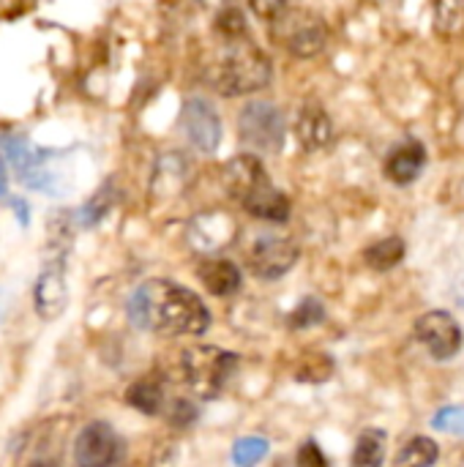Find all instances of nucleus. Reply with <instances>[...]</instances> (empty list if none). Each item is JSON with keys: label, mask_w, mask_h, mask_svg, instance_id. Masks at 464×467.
<instances>
[{"label": "nucleus", "mask_w": 464, "mask_h": 467, "mask_svg": "<svg viewBox=\"0 0 464 467\" xmlns=\"http://www.w3.org/2000/svg\"><path fill=\"white\" fill-rule=\"evenodd\" d=\"M129 320L161 337H202L211 328V312L197 293L170 279H150L129 298Z\"/></svg>", "instance_id": "nucleus-1"}, {"label": "nucleus", "mask_w": 464, "mask_h": 467, "mask_svg": "<svg viewBox=\"0 0 464 467\" xmlns=\"http://www.w3.org/2000/svg\"><path fill=\"white\" fill-rule=\"evenodd\" d=\"M205 79L227 99L254 93L271 82V57L243 36L224 38L222 52L205 66Z\"/></svg>", "instance_id": "nucleus-2"}, {"label": "nucleus", "mask_w": 464, "mask_h": 467, "mask_svg": "<svg viewBox=\"0 0 464 467\" xmlns=\"http://www.w3.org/2000/svg\"><path fill=\"white\" fill-rule=\"evenodd\" d=\"M238 369V356L213 345H194L180 356V375L191 394L216 400Z\"/></svg>", "instance_id": "nucleus-3"}, {"label": "nucleus", "mask_w": 464, "mask_h": 467, "mask_svg": "<svg viewBox=\"0 0 464 467\" xmlns=\"http://www.w3.org/2000/svg\"><path fill=\"white\" fill-rule=\"evenodd\" d=\"M276 41L295 57H314L328 44V25L314 11H284L273 19Z\"/></svg>", "instance_id": "nucleus-4"}, {"label": "nucleus", "mask_w": 464, "mask_h": 467, "mask_svg": "<svg viewBox=\"0 0 464 467\" xmlns=\"http://www.w3.org/2000/svg\"><path fill=\"white\" fill-rule=\"evenodd\" d=\"M238 131L241 140L260 153H273L284 142V115L276 104L268 101H252L238 115Z\"/></svg>", "instance_id": "nucleus-5"}, {"label": "nucleus", "mask_w": 464, "mask_h": 467, "mask_svg": "<svg viewBox=\"0 0 464 467\" xmlns=\"http://www.w3.org/2000/svg\"><path fill=\"white\" fill-rule=\"evenodd\" d=\"M123 454H126V446L120 435L104 421L88 424L74 441L77 467H120Z\"/></svg>", "instance_id": "nucleus-6"}, {"label": "nucleus", "mask_w": 464, "mask_h": 467, "mask_svg": "<svg viewBox=\"0 0 464 467\" xmlns=\"http://www.w3.org/2000/svg\"><path fill=\"white\" fill-rule=\"evenodd\" d=\"M246 263L260 279H279L298 263V244L287 235H257L246 249Z\"/></svg>", "instance_id": "nucleus-7"}, {"label": "nucleus", "mask_w": 464, "mask_h": 467, "mask_svg": "<svg viewBox=\"0 0 464 467\" xmlns=\"http://www.w3.org/2000/svg\"><path fill=\"white\" fill-rule=\"evenodd\" d=\"M416 337L435 361H451L454 356H459L464 345L462 326L457 323L454 315L443 309H432L421 315L416 320Z\"/></svg>", "instance_id": "nucleus-8"}, {"label": "nucleus", "mask_w": 464, "mask_h": 467, "mask_svg": "<svg viewBox=\"0 0 464 467\" xmlns=\"http://www.w3.org/2000/svg\"><path fill=\"white\" fill-rule=\"evenodd\" d=\"M180 126L194 148L211 153L222 140V118L216 107L205 99H189L180 109Z\"/></svg>", "instance_id": "nucleus-9"}, {"label": "nucleus", "mask_w": 464, "mask_h": 467, "mask_svg": "<svg viewBox=\"0 0 464 467\" xmlns=\"http://www.w3.org/2000/svg\"><path fill=\"white\" fill-rule=\"evenodd\" d=\"M68 304V287H66V265L63 257L49 260L36 282V312L41 320H57Z\"/></svg>", "instance_id": "nucleus-10"}, {"label": "nucleus", "mask_w": 464, "mask_h": 467, "mask_svg": "<svg viewBox=\"0 0 464 467\" xmlns=\"http://www.w3.org/2000/svg\"><path fill=\"white\" fill-rule=\"evenodd\" d=\"M268 181V172L263 167V161L254 156V153H241L235 156L232 161H227L224 167V175H222V183L224 189L230 192V197H235L238 202L252 194L257 186H263Z\"/></svg>", "instance_id": "nucleus-11"}, {"label": "nucleus", "mask_w": 464, "mask_h": 467, "mask_svg": "<svg viewBox=\"0 0 464 467\" xmlns=\"http://www.w3.org/2000/svg\"><path fill=\"white\" fill-rule=\"evenodd\" d=\"M295 140L304 150H323L334 140V123L320 104H304L295 118Z\"/></svg>", "instance_id": "nucleus-12"}, {"label": "nucleus", "mask_w": 464, "mask_h": 467, "mask_svg": "<svg viewBox=\"0 0 464 467\" xmlns=\"http://www.w3.org/2000/svg\"><path fill=\"white\" fill-rule=\"evenodd\" d=\"M243 211L252 213L254 219L271 222V224H284L290 219V200L284 192H279L271 181H265L263 186H257L252 194H246L241 200Z\"/></svg>", "instance_id": "nucleus-13"}, {"label": "nucleus", "mask_w": 464, "mask_h": 467, "mask_svg": "<svg viewBox=\"0 0 464 467\" xmlns=\"http://www.w3.org/2000/svg\"><path fill=\"white\" fill-rule=\"evenodd\" d=\"M197 276L205 285V290L213 293V296H219V298L235 296L241 290V271H238L235 263H230L224 257H208V260H202L200 268H197Z\"/></svg>", "instance_id": "nucleus-14"}, {"label": "nucleus", "mask_w": 464, "mask_h": 467, "mask_svg": "<svg viewBox=\"0 0 464 467\" xmlns=\"http://www.w3.org/2000/svg\"><path fill=\"white\" fill-rule=\"evenodd\" d=\"M424 164H427L424 145H418V142H405V145H399V148L391 150V156H388V161H386V175H388L394 183L407 186V183H413V181L421 175Z\"/></svg>", "instance_id": "nucleus-15"}, {"label": "nucleus", "mask_w": 464, "mask_h": 467, "mask_svg": "<svg viewBox=\"0 0 464 467\" xmlns=\"http://www.w3.org/2000/svg\"><path fill=\"white\" fill-rule=\"evenodd\" d=\"M235 238V222L227 213H205L191 224V241L200 249H219Z\"/></svg>", "instance_id": "nucleus-16"}, {"label": "nucleus", "mask_w": 464, "mask_h": 467, "mask_svg": "<svg viewBox=\"0 0 464 467\" xmlns=\"http://www.w3.org/2000/svg\"><path fill=\"white\" fill-rule=\"evenodd\" d=\"M126 402L145 416L164 413V386L159 383V378H142L129 386Z\"/></svg>", "instance_id": "nucleus-17"}, {"label": "nucleus", "mask_w": 464, "mask_h": 467, "mask_svg": "<svg viewBox=\"0 0 464 467\" xmlns=\"http://www.w3.org/2000/svg\"><path fill=\"white\" fill-rule=\"evenodd\" d=\"M386 443L388 435L383 430H364L356 441L350 467H383L386 462Z\"/></svg>", "instance_id": "nucleus-18"}, {"label": "nucleus", "mask_w": 464, "mask_h": 467, "mask_svg": "<svg viewBox=\"0 0 464 467\" xmlns=\"http://www.w3.org/2000/svg\"><path fill=\"white\" fill-rule=\"evenodd\" d=\"M438 460H440V446L427 435H416L399 449L394 467H435Z\"/></svg>", "instance_id": "nucleus-19"}, {"label": "nucleus", "mask_w": 464, "mask_h": 467, "mask_svg": "<svg viewBox=\"0 0 464 467\" xmlns=\"http://www.w3.org/2000/svg\"><path fill=\"white\" fill-rule=\"evenodd\" d=\"M405 241L402 238H383L377 244H372L366 252H364V263L372 268V271H391L397 268L402 260H405Z\"/></svg>", "instance_id": "nucleus-20"}, {"label": "nucleus", "mask_w": 464, "mask_h": 467, "mask_svg": "<svg viewBox=\"0 0 464 467\" xmlns=\"http://www.w3.org/2000/svg\"><path fill=\"white\" fill-rule=\"evenodd\" d=\"M435 30L443 38H454L464 33V0H432Z\"/></svg>", "instance_id": "nucleus-21"}, {"label": "nucleus", "mask_w": 464, "mask_h": 467, "mask_svg": "<svg viewBox=\"0 0 464 467\" xmlns=\"http://www.w3.org/2000/svg\"><path fill=\"white\" fill-rule=\"evenodd\" d=\"M189 181V164L183 156L178 153H164L153 170V189H161V186H183Z\"/></svg>", "instance_id": "nucleus-22"}, {"label": "nucleus", "mask_w": 464, "mask_h": 467, "mask_svg": "<svg viewBox=\"0 0 464 467\" xmlns=\"http://www.w3.org/2000/svg\"><path fill=\"white\" fill-rule=\"evenodd\" d=\"M216 33L222 38H241L246 33V14L241 11L238 3L216 11Z\"/></svg>", "instance_id": "nucleus-23"}, {"label": "nucleus", "mask_w": 464, "mask_h": 467, "mask_svg": "<svg viewBox=\"0 0 464 467\" xmlns=\"http://www.w3.org/2000/svg\"><path fill=\"white\" fill-rule=\"evenodd\" d=\"M323 320H325V306H323L317 298H304V301L293 309V315L287 317L290 328H295V331L320 326Z\"/></svg>", "instance_id": "nucleus-24"}, {"label": "nucleus", "mask_w": 464, "mask_h": 467, "mask_svg": "<svg viewBox=\"0 0 464 467\" xmlns=\"http://www.w3.org/2000/svg\"><path fill=\"white\" fill-rule=\"evenodd\" d=\"M265 457H268V441L265 438H243L232 449V462L238 467H254Z\"/></svg>", "instance_id": "nucleus-25"}, {"label": "nucleus", "mask_w": 464, "mask_h": 467, "mask_svg": "<svg viewBox=\"0 0 464 467\" xmlns=\"http://www.w3.org/2000/svg\"><path fill=\"white\" fill-rule=\"evenodd\" d=\"M115 205V192H112V186H104L96 197H90V202L82 208V213H79V219H82V224L85 227H93V224H98L104 216H107V211Z\"/></svg>", "instance_id": "nucleus-26"}, {"label": "nucleus", "mask_w": 464, "mask_h": 467, "mask_svg": "<svg viewBox=\"0 0 464 467\" xmlns=\"http://www.w3.org/2000/svg\"><path fill=\"white\" fill-rule=\"evenodd\" d=\"M334 372V361L328 356H309L298 367V380L301 383H325Z\"/></svg>", "instance_id": "nucleus-27"}, {"label": "nucleus", "mask_w": 464, "mask_h": 467, "mask_svg": "<svg viewBox=\"0 0 464 467\" xmlns=\"http://www.w3.org/2000/svg\"><path fill=\"white\" fill-rule=\"evenodd\" d=\"M432 427L438 432H449V435H464V405H451L443 408L435 419Z\"/></svg>", "instance_id": "nucleus-28"}, {"label": "nucleus", "mask_w": 464, "mask_h": 467, "mask_svg": "<svg viewBox=\"0 0 464 467\" xmlns=\"http://www.w3.org/2000/svg\"><path fill=\"white\" fill-rule=\"evenodd\" d=\"M194 419H197V408H194L191 402H186V400L170 402V408H167V421H170V427L186 430V427L194 424Z\"/></svg>", "instance_id": "nucleus-29"}, {"label": "nucleus", "mask_w": 464, "mask_h": 467, "mask_svg": "<svg viewBox=\"0 0 464 467\" xmlns=\"http://www.w3.org/2000/svg\"><path fill=\"white\" fill-rule=\"evenodd\" d=\"M295 467H328V457L323 454V449H320L314 441H306V443L298 449Z\"/></svg>", "instance_id": "nucleus-30"}, {"label": "nucleus", "mask_w": 464, "mask_h": 467, "mask_svg": "<svg viewBox=\"0 0 464 467\" xmlns=\"http://www.w3.org/2000/svg\"><path fill=\"white\" fill-rule=\"evenodd\" d=\"M249 5H252V11H254L260 19H265V22H273L279 14L287 11V0H249Z\"/></svg>", "instance_id": "nucleus-31"}, {"label": "nucleus", "mask_w": 464, "mask_h": 467, "mask_svg": "<svg viewBox=\"0 0 464 467\" xmlns=\"http://www.w3.org/2000/svg\"><path fill=\"white\" fill-rule=\"evenodd\" d=\"M14 205H16V213H19V222H22V224H27V205H22L19 200H16Z\"/></svg>", "instance_id": "nucleus-32"}, {"label": "nucleus", "mask_w": 464, "mask_h": 467, "mask_svg": "<svg viewBox=\"0 0 464 467\" xmlns=\"http://www.w3.org/2000/svg\"><path fill=\"white\" fill-rule=\"evenodd\" d=\"M5 197V170H3V161H0V200Z\"/></svg>", "instance_id": "nucleus-33"}, {"label": "nucleus", "mask_w": 464, "mask_h": 467, "mask_svg": "<svg viewBox=\"0 0 464 467\" xmlns=\"http://www.w3.org/2000/svg\"><path fill=\"white\" fill-rule=\"evenodd\" d=\"M30 467H49V465H30Z\"/></svg>", "instance_id": "nucleus-34"}, {"label": "nucleus", "mask_w": 464, "mask_h": 467, "mask_svg": "<svg viewBox=\"0 0 464 467\" xmlns=\"http://www.w3.org/2000/svg\"><path fill=\"white\" fill-rule=\"evenodd\" d=\"M0 317H3V306H0Z\"/></svg>", "instance_id": "nucleus-35"}]
</instances>
